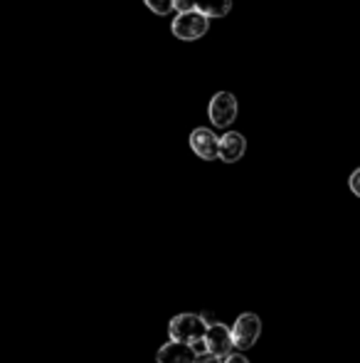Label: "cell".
<instances>
[{
  "label": "cell",
  "instance_id": "1",
  "mask_svg": "<svg viewBox=\"0 0 360 363\" xmlns=\"http://www.w3.org/2000/svg\"><path fill=\"white\" fill-rule=\"evenodd\" d=\"M207 321L205 316L200 314H178L170 319L168 324V334L170 339L175 341H185V344H192V341L202 339L207 334Z\"/></svg>",
  "mask_w": 360,
  "mask_h": 363
},
{
  "label": "cell",
  "instance_id": "2",
  "mask_svg": "<svg viewBox=\"0 0 360 363\" xmlns=\"http://www.w3.org/2000/svg\"><path fill=\"white\" fill-rule=\"evenodd\" d=\"M207 28H210V18L202 15L200 10L178 13V18H175L173 25H170V30H173L175 38L185 40V43H190V40H200L202 35L207 33Z\"/></svg>",
  "mask_w": 360,
  "mask_h": 363
},
{
  "label": "cell",
  "instance_id": "3",
  "mask_svg": "<svg viewBox=\"0 0 360 363\" xmlns=\"http://www.w3.org/2000/svg\"><path fill=\"white\" fill-rule=\"evenodd\" d=\"M237 111H240V106H237L235 94H230V91H217L207 106V116L217 129H227L237 119Z\"/></svg>",
  "mask_w": 360,
  "mask_h": 363
},
{
  "label": "cell",
  "instance_id": "4",
  "mask_svg": "<svg viewBox=\"0 0 360 363\" xmlns=\"http://www.w3.org/2000/svg\"><path fill=\"white\" fill-rule=\"evenodd\" d=\"M262 334V319L257 314H242L232 326V339H235V349H252Z\"/></svg>",
  "mask_w": 360,
  "mask_h": 363
},
{
  "label": "cell",
  "instance_id": "5",
  "mask_svg": "<svg viewBox=\"0 0 360 363\" xmlns=\"http://www.w3.org/2000/svg\"><path fill=\"white\" fill-rule=\"evenodd\" d=\"M205 341H207V351L217 359L225 361L227 356L232 354L235 349V339H232V329L225 324H210L207 326V334H205Z\"/></svg>",
  "mask_w": 360,
  "mask_h": 363
},
{
  "label": "cell",
  "instance_id": "6",
  "mask_svg": "<svg viewBox=\"0 0 360 363\" xmlns=\"http://www.w3.org/2000/svg\"><path fill=\"white\" fill-rule=\"evenodd\" d=\"M190 148L202 161H215V158H220V139L215 136V131L205 129V126H200V129H195L190 134Z\"/></svg>",
  "mask_w": 360,
  "mask_h": 363
},
{
  "label": "cell",
  "instance_id": "7",
  "mask_svg": "<svg viewBox=\"0 0 360 363\" xmlns=\"http://www.w3.org/2000/svg\"><path fill=\"white\" fill-rule=\"evenodd\" d=\"M195 359L197 356L192 354V346L185 344V341H175V339H170L166 346H161L158 356H156L158 363H195Z\"/></svg>",
  "mask_w": 360,
  "mask_h": 363
},
{
  "label": "cell",
  "instance_id": "8",
  "mask_svg": "<svg viewBox=\"0 0 360 363\" xmlns=\"http://www.w3.org/2000/svg\"><path fill=\"white\" fill-rule=\"evenodd\" d=\"M247 151V139L240 131H227L225 136H220V161L225 163H237Z\"/></svg>",
  "mask_w": 360,
  "mask_h": 363
},
{
  "label": "cell",
  "instance_id": "9",
  "mask_svg": "<svg viewBox=\"0 0 360 363\" xmlns=\"http://www.w3.org/2000/svg\"><path fill=\"white\" fill-rule=\"evenodd\" d=\"M195 8L207 18H225L232 10V0H195Z\"/></svg>",
  "mask_w": 360,
  "mask_h": 363
},
{
  "label": "cell",
  "instance_id": "10",
  "mask_svg": "<svg viewBox=\"0 0 360 363\" xmlns=\"http://www.w3.org/2000/svg\"><path fill=\"white\" fill-rule=\"evenodd\" d=\"M144 3L149 5V10L156 15H168V13H173V8H175V0H144Z\"/></svg>",
  "mask_w": 360,
  "mask_h": 363
},
{
  "label": "cell",
  "instance_id": "11",
  "mask_svg": "<svg viewBox=\"0 0 360 363\" xmlns=\"http://www.w3.org/2000/svg\"><path fill=\"white\" fill-rule=\"evenodd\" d=\"M192 354L197 356V359H200V356H207L210 354V351H207V341H205V336H202V339H197V341H192Z\"/></svg>",
  "mask_w": 360,
  "mask_h": 363
},
{
  "label": "cell",
  "instance_id": "12",
  "mask_svg": "<svg viewBox=\"0 0 360 363\" xmlns=\"http://www.w3.org/2000/svg\"><path fill=\"white\" fill-rule=\"evenodd\" d=\"M348 186H351L353 196L360 198V168H356V171L351 173V178H348Z\"/></svg>",
  "mask_w": 360,
  "mask_h": 363
},
{
  "label": "cell",
  "instance_id": "13",
  "mask_svg": "<svg viewBox=\"0 0 360 363\" xmlns=\"http://www.w3.org/2000/svg\"><path fill=\"white\" fill-rule=\"evenodd\" d=\"M175 10H178V13H190V10H197L195 0H175Z\"/></svg>",
  "mask_w": 360,
  "mask_h": 363
},
{
  "label": "cell",
  "instance_id": "14",
  "mask_svg": "<svg viewBox=\"0 0 360 363\" xmlns=\"http://www.w3.org/2000/svg\"><path fill=\"white\" fill-rule=\"evenodd\" d=\"M222 363H250V361H247L242 354H230V356H227V359L222 361Z\"/></svg>",
  "mask_w": 360,
  "mask_h": 363
},
{
  "label": "cell",
  "instance_id": "15",
  "mask_svg": "<svg viewBox=\"0 0 360 363\" xmlns=\"http://www.w3.org/2000/svg\"><path fill=\"white\" fill-rule=\"evenodd\" d=\"M195 363H222V359H217V356L207 354V356H200V359H195Z\"/></svg>",
  "mask_w": 360,
  "mask_h": 363
}]
</instances>
